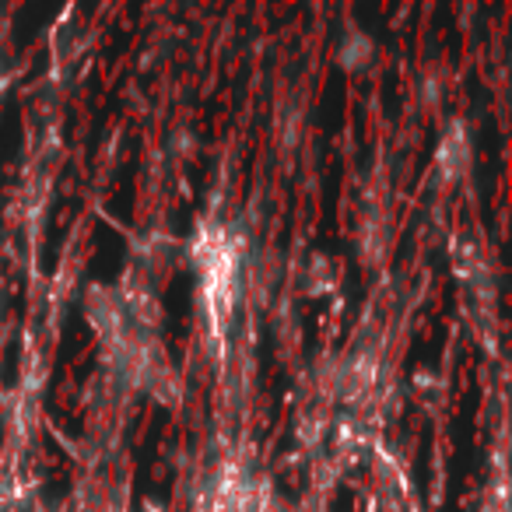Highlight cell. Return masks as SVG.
I'll use <instances>...</instances> for the list:
<instances>
[]
</instances>
